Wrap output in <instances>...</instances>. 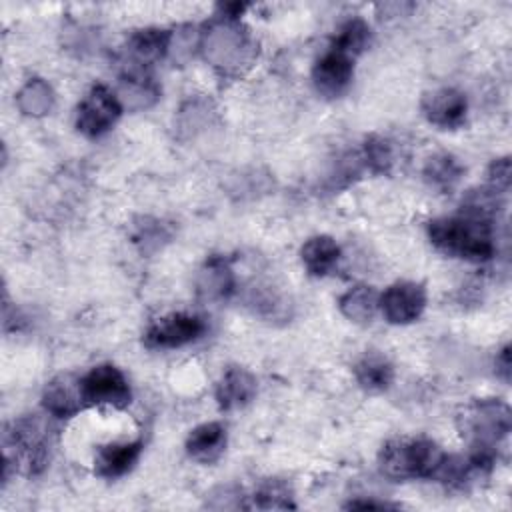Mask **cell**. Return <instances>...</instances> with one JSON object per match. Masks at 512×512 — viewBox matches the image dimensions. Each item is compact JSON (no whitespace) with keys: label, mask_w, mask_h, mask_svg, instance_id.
<instances>
[{"label":"cell","mask_w":512,"mask_h":512,"mask_svg":"<svg viewBox=\"0 0 512 512\" xmlns=\"http://www.w3.org/2000/svg\"><path fill=\"white\" fill-rule=\"evenodd\" d=\"M430 242L456 258L484 262L494 256V230L488 218L462 212L460 216L428 222Z\"/></svg>","instance_id":"6da1fadb"},{"label":"cell","mask_w":512,"mask_h":512,"mask_svg":"<svg viewBox=\"0 0 512 512\" xmlns=\"http://www.w3.org/2000/svg\"><path fill=\"white\" fill-rule=\"evenodd\" d=\"M200 52L218 72L238 76L254 64L258 44L238 18L220 16L200 34Z\"/></svg>","instance_id":"7a4b0ae2"},{"label":"cell","mask_w":512,"mask_h":512,"mask_svg":"<svg viewBox=\"0 0 512 512\" xmlns=\"http://www.w3.org/2000/svg\"><path fill=\"white\" fill-rule=\"evenodd\" d=\"M444 452L432 440H390L380 450V470L392 480L432 478Z\"/></svg>","instance_id":"3957f363"},{"label":"cell","mask_w":512,"mask_h":512,"mask_svg":"<svg viewBox=\"0 0 512 512\" xmlns=\"http://www.w3.org/2000/svg\"><path fill=\"white\" fill-rule=\"evenodd\" d=\"M510 424V408L498 398L476 400L458 416L460 434L470 442V448H496V444L510 432Z\"/></svg>","instance_id":"277c9868"},{"label":"cell","mask_w":512,"mask_h":512,"mask_svg":"<svg viewBox=\"0 0 512 512\" xmlns=\"http://www.w3.org/2000/svg\"><path fill=\"white\" fill-rule=\"evenodd\" d=\"M6 448L14 450V462L26 474H38L48 462V440L36 418H22L6 432Z\"/></svg>","instance_id":"5b68a950"},{"label":"cell","mask_w":512,"mask_h":512,"mask_svg":"<svg viewBox=\"0 0 512 512\" xmlns=\"http://www.w3.org/2000/svg\"><path fill=\"white\" fill-rule=\"evenodd\" d=\"M84 406H114L124 408L130 404L132 392L128 380L114 364L94 366L80 378Z\"/></svg>","instance_id":"8992f818"},{"label":"cell","mask_w":512,"mask_h":512,"mask_svg":"<svg viewBox=\"0 0 512 512\" xmlns=\"http://www.w3.org/2000/svg\"><path fill=\"white\" fill-rule=\"evenodd\" d=\"M120 112H122V104L116 92H112L104 84H96L78 104L76 126L84 136L96 138L108 132L116 124V120L120 118Z\"/></svg>","instance_id":"52a82bcc"},{"label":"cell","mask_w":512,"mask_h":512,"mask_svg":"<svg viewBox=\"0 0 512 512\" xmlns=\"http://www.w3.org/2000/svg\"><path fill=\"white\" fill-rule=\"evenodd\" d=\"M204 330L206 326L198 316L174 312L154 320L144 334V342L150 348H178L200 338Z\"/></svg>","instance_id":"ba28073f"},{"label":"cell","mask_w":512,"mask_h":512,"mask_svg":"<svg viewBox=\"0 0 512 512\" xmlns=\"http://www.w3.org/2000/svg\"><path fill=\"white\" fill-rule=\"evenodd\" d=\"M426 306V292L422 284L402 280L384 290L378 300V308L390 324H410L420 318Z\"/></svg>","instance_id":"9c48e42d"},{"label":"cell","mask_w":512,"mask_h":512,"mask_svg":"<svg viewBox=\"0 0 512 512\" xmlns=\"http://www.w3.org/2000/svg\"><path fill=\"white\" fill-rule=\"evenodd\" d=\"M352 74H354L352 58L334 48L324 52L312 68V80L316 90L328 98L340 96L348 88Z\"/></svg>","instance_id":"30bf717a"},{"label":"cell","mask_w":512,"mask_h":512,"mask_svg":"<svg viewBox=\"0 0 512 512\" xmlns=\"http://www.w3.org/2000/svg\"><path fill=\"white\" fill-rule=\"evenodd\" d=\"M422 114L426 120L440 128H458L468 110V102L456 88H438L422 96Z\"/></svg>","instance_id":"8fae6325"},{"label":"cell","mask_w":512,"mask_h":512,"mask_svg":"<svg viewBox=\"0 0 512 512\" xmlns=\"http://www.w3.org/2000/svg\"><path fill=\"white\" fill-rule=\"evenodd\" d=\"M122 108L146 110L160 98V86L146 68L126 66L120 76V86L116 92Z\"/></svg>","instance_id":"7c38bea8"},{"label":"cell","mask_w":512,"mask_h":512,"mask_svg":"<svg viewBox=\"0 0 512 512\" xmlns=\"http://www.w3.org/2000/svg\"><path fill=\"white\" fill-rule=\"evenodd\" d=\"M236 286L234 272L228 260L220 256H212L204 262L196 276V292L206 302H220L232 296Z\"/></svg>","instance_id":"4fadbf2b"},{"label":"cell","mask_w":512,"mask_h":512,"mask_svg":"<svg viewBox=\"0 0 512 512\" xmlns=\"http://www.w3.org/2000/svg\"><path fill=\"white\" fill-rule=\"evenodd\" d=\"M170 32L160 28H144L134 32L126 44V66L146 68L168 54Z\"/></svg>","instance_id":"5bb4252c"},{"label":"cell","mask_w":512,"mask_h":512,"mask_svg":"<svg viewBox=\"0 0 512 512\" xmlns=\"http://www.w3.org/2000/svg\"><path fill=\"white\" fill-rule=\"evenodd\" d=\"M42 404L46 412H50L56 418H70L74 416L82 406V390L80 380L72 378L70 374H60L48 382L42 394Z\"/></svg>","instance_id":"9a60e30c"},{"label":"cell","mask_w":512,"mask_h":512,"mask_svg":"<svg viewBox=\"0 0 512 512\" xmlns=\"http://www.w3.org/2000/svg\"><path fill=\"white\" fill-rule=\"evenodd\" d=\"M140 454H142V440L106 444L96 452L94 472L100 478H108V480L120 478L134 468Z\"/></svg>","instance_id":"2e32d148"},{"label":"cell","mask_w":512,"mask_h":512,"mask_svg":"<svg viewBox=\"0 0 512 512\" xmlns=\"http://www.w3.org/2000/svg\"><path fill=\"white\" fill-rule=\"evenodd\" d=\"M256 396V378L240 368L230 366L222 374L218 386H216V400L222 410H232L246 406Z\"/></svg>","instance_id":"e0dca14e"},{"label":"cell","mask_w":512,"mask_h":512,"mask_svg":"<svg viewBox=\"0 0 512 512\" xmlns=\"http://www.w3.org/2000/svg\"><path fill=\"white\" fill-rule=\"evenodd\" d=\"M226 448V428L218 422L196 426L186 438V452L200 464H212Z\"/></svg>","instance_id":"ac0fdd59"},{"label":"cell","mask_w":512,"mask_h":512,"mask_svg":"<svg viewBox=\"0 0 512 512\" xmlns=\"http://www.w3.org/2000/svg\"><path fill=\"white\" fill-rule=\"evenodd\" d=\"M300 258L312 276H326L340 258V246L332 236H312L304 242Z\"/></svg>","instance_id":"d6986e66"},{"label":"cell","mask_w":512,"mask_h":512,"mask_svg":"<svg viewBox=\"0 0 512 512\" xmlns=\"http://www.w3.org/2000/svg\"><path fill=\"white\" fill-rule=\"evenodd\" d=\"M358 384L368 392H382L392 384L394 368L390 360L380 352H366L354 366Z\"/></svg>","instance_id":"ffe728a7"},{"label":"cell","mask_w":512,"mask_h":512,"mask_svg":"<svg viewBox=\"0 0 512 512\" xmlns=\"http://www.w3.org/2000/svg\"><path fill=\"white\" fill-rule=\"evenodd\" d=\"M378 300H380V296L372 286L358 284L340 296L338 308L348 320L366 324L374 318V314L378 310Z\"/></svg>","instance_id":"44dd1931"},{"label":"cell","mask_w":512,"mask_h":512,"mask_svg":"<svg viewBox=\"0 0 512 512\" xmlns=\"http://www.w3.org/2000/svg\"><path fill=\"white\" fill-rule=\"evenodd\" d=\"M16 104L22 114L40 118L46 116L54 106V90L42 78H30L16 94Z\"/></svg>","instance_id":"7402d4cb"},{"label":"cell","mask_w":512,"mask_h":512,"mask_svg":"<svg viewBox=\"0 0 512 512\" xmlns=\"http://www.w3.org/2000/svg\"><path fill=\"white\" fill-rule=\"evenodd\" d=\"M422 174L430 186L446 192L458 184L464 168L452 154H434L432 158H428Z\"/></svg>","instance_id":"603a6c76"},{"label":"cell","mask_w":512,"mask_h":512,"mask_svg":"<svg viewBox=\"0 0 512 512\" xmlns=\"http://www.w3.org/2000/svg\"><path fill=\"white\" fill-rule=\"evenodd\" d=\"M368 40H370L368 24L362 18H350L338 30V36H336L332 48L354 60V56H358L368 46Z\"/></svg>","instance_id":"cb8c5ba5"},{"label":"cell","mask_w":512,"mask_h":512,"mask_svg":"<svg viewBox=\"0 0 512 512\" xmlns=\"http://www.w3.org/2000/svg\"><path fill=\"white\" fill-rule=\"evenodd\" d=\"M364 164L374 172V174H386L390 172L394 164V148L392 142L384 136L372 134L364 142V152H362Z\"/></svg>","instance_id":"d4e9b609"},{"label":"cell","mask_w":512,"mask_h":512,"mask_svg":"<svg viewBox=\"0 0 512 512\" xmlns=\"http://www.w3.org/2000/svg\"><path fill=\"white\" fill-rule=\"evenodd\" d=\"M248 508H262V510L294 508L292 492L288 484H284L282 480H270L262 484L260 490L252 496V504H248Z\"/></svg>","instance_id":"484cf974"},{"label":"cell","mask_w":512,"mask_h":512,"mask_svg":"<svg viewBox=\"0 0 512 512\" xmlns=\"http://www.w3.org/2000/svg\"><path fill=\"white\" fill-rule=\"evenodd\" d=\"M214 116V108L208 100L204 98H194L188 100L178 114V128L188 134H196L202 130L206 124H210V118Z\"/></svg>","instance_id":"4316f807"},{"label":"cell","mask_w":512,"mask_h":512,"mask_svg":"<svg viewBox=\"0 0 512 512\" xmlns=\"http://www.w3.org/2000/svg\"><path fill=\"white\" fill-rule=\"evenodd\" d=\"M200 34L196 26L184 24L170 32V42H168V54L172 56L174 62H186L194 50H200Z\"/></svg>","instance_id":"83f0119b"},{"label":"cell","mask_w":512,"mask_h":512,"mask_svg":"<svg viewBox=\"0 0 512 512\" xmlns=\"http://www.w3.org/2000/svg\"><path fill=\"white\" fill-rule=\"evenodd\" d=\"M510 158L504 156V158H498L490 164L488 168V182H490V188H494L496 192H506L510 188Z\"/></svg>","instance_id":"f1b7e54d"},{"label":"cell","mask_w":512,"mask_h":512,"mask_svg":"<svg viewBox=\"0 0 512 512\" xmlns=\"http://www.w3.org/2000/svg\"><path fill=\"white\" fill-rule=\"evenodd\" d=\"M160 238H168V236L164 234V228L160 226V222L140 226L138 236H136V240H140V242H144V244H148V242H156V246H158V240H160Z\"/></svg>","instance_id":"f546056e"},{"label":"cell","mask_w":512,"mask_h":512,"mask_svg":"<svg viewBox=\"0 0 512 512\" xmlns=\"http://www.w3.org/2000/svg\"><path fill=\"white\" fill-rule=\"evenodd\" d=\"M510 370H512V362H510V346H504L502 352L496 358V374L508 382L510 380Z\"/></svg>","instance_id":"4dcf8cb0"},{"label":"cell","mask_w":512,"mask_h":512,"mask_svg":"<svg viewBox=\"0 0 512 512\" xmlns=\"http://www.w3.org/2000/svg\"><path fill=\"white\" fill-rule=\"evenodd\" d=\"M348 508H376V510H382V508H396V506L386 504V502H372V500L360 502V500H354V502L348 504Z\"/></svg>","instance_id":"1f68e13d"}]
</instances>
